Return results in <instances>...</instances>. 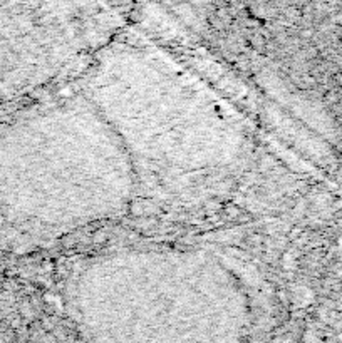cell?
Returning <instances> with one entry per match:
<instances>
[{
  "instance_id": "cell-3",
  "label": "cell",
  "mask_w": 342,
  "mask_h": 343,
  "mask_svg": "<svg viewBox=\"0 0 342 343\" xmlns=\"http://www.w3.org/2000/svg\"><path fill=\"white\" fill-rule=\"evenodd\" d=\"M89 99L116 131L136 173L165 187L213 178L242 151L225 109L170 60L119 51L103 60Z\"/></svg>"
},
{
  "instance_id": "cell-1",
  "label": "cell",
  "mask_w": 342,
  "mask_h": 343,
  "mask_svg": "<svg viewBox=\"0 0 342 343\" xmlns=\"http://www.w3.org/2000/svg\"><path fill=\"white\" fill-rule=\"evenodd\" d=\"M136 171L91 99H69L0 126V224L67 230L124 210Z\"/></svg>"
},
{
  "instance_id": "cell-4",
  "label": "cell",
  "mask_w": 342,
  "mask_h": 343,
  "mask_svg": "<svg viewBox=\"0 0 342 343\" xmlns=\"http://www.w3.org/2000/svg\"><path fill=\"white\" fill-rule=\"evenodd\" d=\"M106 32L108 20L91 0H0V97L66 72Z\"/></svg>"
},
{
  "instance_id": "cell-2",
  "label": "cell",
  "mask_w": 342,
  "mask_h": 343,
  "mask_svg": "<svg viewBox=\"0 0 342 343\" xmlns=\"http://www.w3.org/2000/svg\"><path fill=\"white\" fill-rule=\"evenodd\" d=\"M69 306L91 340H240L250 310L238 281L208 255L131 250L89 263L74 280Z\"/></svg>"
}]
</instances>
